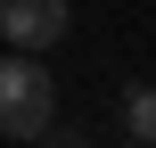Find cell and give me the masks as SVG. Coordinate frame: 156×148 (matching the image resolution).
<instances>
[{
	"mask_svg": "<svg viewBox=\"0 0 156 148\" xmlns=\"http://www.w3.org/2000/svg\"><path fill=\"white\" fill-rule=\"evenodd\" d=\"M58 124V82L41 58H0V140H41Z\"/></svg>",
	"mask_w": 156,
	"mask_h": 148,
	"instance_id": "6da1fadb",
	"label": "cell"
},
{
	"mask_svg": "<svg viewBox=\"0 0 156 148\" xmlns=\"http://www.w3.org/2000/svg\"><path fill=\"white\" fill-rule=\"evenodd\" d=\"M66 25H74V8H66V0H0V41H8V49H25V58L58 49V41H66Z\"/></svg>",
	"mask_w": 156,
	"mask_h": 148,
	"instance_id": "7a4b0ae2",
	"label": "cell"
},
{
	"mask_svg": "<svg viewBox=\"0 0 156 148\" xmlns=\"http://www.w3.org/2000/svg\"><path fill=\"white\" fill-rule=\"evenodd\" d=\"M123 132L140 148H156V82H132V91H123Z\"/></svg>",
	"mask_w": 156,
	"mask_h": 148,
	"instance_id": "3957f363",
	"label": "cell"
},
{
	"mask_svg": "<svg viewBox=\"0 0 156 148\" xmlns=\"http://www.w3.org/2000/svg\"><path fill=\"white\" fill-rule=\"evenodd\" d=\"M41 148H90V140H82V132H58V124H49V132H41Z\"/></svg>",
	"mask_w": 156,
	"mask_h": 148,
	"instance_id": "277c9868",
	"label": "cell"
}]
</instances>
